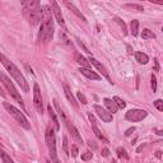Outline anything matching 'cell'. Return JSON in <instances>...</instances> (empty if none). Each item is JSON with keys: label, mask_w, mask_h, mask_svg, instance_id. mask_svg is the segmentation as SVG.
I'll return each instance as SVG.
<instances>
[{"label": "cell", "mask_w": 163, "mask_h": 163, "mask_svg": "<svg viewBox=\"0 0 163 163\" xmlns=\"http://www.w3.org/2000/svg\"><path fill=\"white\" fill-rule=\"evenodd\" d=\"M52 102H54V106H55V108H56V111H57V114H59L60 119L63 120V122L65 124L66 126H69V125H70V120H69V117L66 116L65 112H64V111H63V108L59 106V103H57V101H56V100H54Z\"/></svg>", "instance_id": "obj_13"}, {"label": "cell", "mask_w": 163, "mask_h": 163, "mask_svg": "<svg viewBox=\"0 0 163 163\" xmlns=\"http://www.w3.org/2000/svg\"><path fill=\"white\" fill-rule=\"evenodd\" d=\"M79 71L83 74L84 76H87L89 79H93V80H101V75H98L96 71H93L91 69H85V68H79Z\"/></svg>", "instance_id": "obj_14"}, {"label": "cell", "mask_w": 163, "mask_h": 163, "mask_svg": "<svg viewBox=\"0 0 163 163\" xmlns=\"http://www.w3.org/2000/svg\"><path fill=\"white\" fill-rule=\"evenodd\" d=\"M151 82H152L153 93H156L157 92V78H156V75H154V74H152V76H151Z\"/></svg>", "instance_id": "obj_29"}, {"label": "cell", "mask_w": 163, "mask_h": 163, "mask_svg": "<svg viewBox=\"0 0 163 163\" xmlns=\"http://www.w3.org/2000/svg\"><path fill=\"white\" fill-rule=\"evenodd\" d=\"M51 10L54 12V14H55V18H56L57 20V23L61 25V27L64 28V31H66V27H65V22H64V18H63V14H61V10H60V7H59V4L56 1H51Z\"/></svg>", "instance_id": "obj_9"}, {"label": "cell", "mask_w": 163, "mask_h": 163, "mask_svg": "<svg viewBox=\"0 0 163 163\" xmlns=\"http://www.w3.org/2000/svg\"><path fill=\"white\" fill-rule=\"evenodd\" d=\"M66 127H68V130H69V132L71 134V136L75 139V141H78L79 144H80V143H83V140H82V136L79 135V131L76 130V127H75L74 125H73V124H70V125H69V126H66Z\"/></svg>", "instance_id": "obj_18"}, {"label": "cell", "mask_w": 163, "mask_h": 163, "mask_svg": "<svg viewBox=\"0 0 163 163\" xmlns=\"http://www.w3.org/2000/svg\"><path fill=\"white\" fill-rule=\"evenodd\" d=\"M154 64H156V68H154V70H156V71H159V65H158V59H157V57L154 59Z\"/></svg>", "instance_id": "obj_41"}, {"label": "cell", "mask_w": 163, "mask_h": 163, "mask_svg": "<svg viewBox=\"0 0 163 163\" xmlns=\"http://www.w3.org/2000/svg\"><path fill=\"white\" fill-rule=\"evenodd\" d=\"M135 59L139 64H141V65H145V64H148V61H149L148 55L144 54V52H135Z\"/></svg>", "instance_id": "obj_20"}, {"label": "cell", "mask_w": 163, "mask_h": 163, "mask_svg": "<svg viewBox=\"0 0 163 163\" xmlns=\"http://www.w3.org/2000/svg\"><path fill=\"white\" fill-rule=\"evenodd\" d=\"M74 60L80 65V68H85V69H89V61L84 56H82V54L79 52H74Z\"/></svg>", "instance_id": "obj_15"}, {"label": "cell", "mask_w": 163, "mask_h": 163, "mask_svg": "<svg viewBox=\"0 0 163 163\" xmlns=\"http://www.w3.org/2000/svg\"><path fill=\"white\" fill-rule=\"evenodd\" d=\"M0 82L3 83V85L7 88V91L9 92V94L10 96L14 98V100L18 102V103L20 105V106H24V103H23V100H22V97H20V93L17 91V88L14 87V84H13V82L10 80V78L5 73L4 71H0Z\"/></svg>", "instance_id": "obj_5"}, {"label": "cell", "mask_w": 163, "mask_h": 163, "mask_svg": "<svg viewBox=\"0 0 163 163\" xmlns=\"http://www.w3.org/2000/svg\"><path fill=\"white\" fill-rule=\"evenodd\" d=\"M46 163H51V161H50V159H47V161H46Z\"/></svg>", "instance_id": "obj_46"}, {"label": "cell", "mask_w": 163, "mask_h": 163, "mask_svg": "<svg viewBox=\"0 0 163 163\" xmlns=\"http://www.w3.org/2000/svg\"><path fill=\"white\" fill-rule=\"evenodd\" d=\"M4 108H5L8 112H9V115H12V116L14 117V120H15V121L18 122L23 129H25V130H31V124L28 122V120L25 119V116H24L22 112H20L18 108H17V107H14L13 105H10L9 102H4Z\"/></svg>", "instance_id": "obj_4"}, {"label": "cell", "mask_w": 163, "mask_h": 163, "mask_svg": "<svg viewBox=\"0 0 163 163\" xmlns=\"http://www.w3.org/2000/svg\"><path fill=\"white\" fill-rule=\"evenodd\" d=\"M49 108V115H50V119L52 120V124H54V126H55V130H60V124H59V120L56 117V114H55V111L51 108V105L47 107Z\"/></svg>", "instance_id": "obj_19"}, {"label": "cell", "mask_w": 163, "mask_h": 163, "mask_svg": "<svg viewBox=\"0 0 163 163\" xmlns=\"http://www.w3.org/2000/svg\"><path fill=\"white\" fill-rule=\"evenodd\" d=\"M148 116V112L144 110H139V108H132L129 110L125 114V119L130 122H139L143 121V120Z\"/></svg>", "instance_id": "obj_7"}, {"label": "cell", "mask_w": 163, "mask_h": 163, "mask_svg": "<svg viewBox=\"0 0 163 163\" xmlns=\"http://www.w3.org/2000/svg\"><path fill=\"white\" fill-rule=\"evenodd\" d=\"M45 141L46 147L50 152L51 161H57V154H56V138H55V131L51 126H47L46 134H45Z\"/></svg>", "instance_id": "obj_6"}, {"label": "cell", "mask_w": 163, "mask_h": 163, "mask_svg": "<svg viewBox=\"0 0 163 163\" xmlns=\"http://www.w3.org/2000/svg\"><path fill=\"white\" fill-rule=\"evenodd\" d=\"M92 158H93V153H92V152H87V153L82 154V159L85 161V162H87V161H91Z\"/></svg>", "instance_id": "obj_31"}, {"label": "cell", "mask_w": 163, "mask_h": 163, "mask_svg": "<svg viewBox=\"0 0 163 163\" xmlns=\"http://www.w3.org/2000/svg\"><path fill=\"white\" fill-rule=\"evenodd\" d=\"M103 102H105V106L107 107V110H108V112L112 115V114H116L117 112V106H116V103L112 101V100H110V98H105L103 100Z\"/></svg>", "instance_id": "obj_17"}, {"label": "cell", "mask_w": 163, "mask_h": 163, "mask_svg": "<svg viewBox=\"0 0 163 163\" xmlns=\"http://www.w3.org/2000/svg\"><path fill=\"white\" fill-rule=\"evenodd\" d=\"M89 64H92V65H94V66H96L97 69H98V70H100V71L102 73V75H103L105 78H106L107 80H108L111 84H114V83H112V80H111V78H110V75H108V71L106 70V68H105L103 65H102V64H101L100 61H98V60L93 59V57L91 56V57H89Z\"/></svg>", "instance_id": "obj_11"}, {"label": "cell", "mask_w": 163, "mask_h": 163, "mask_svg": "<svg viewBox=\"0 0 163 163\" xmlns=\"http://www.w3.org/2000/svg\"><path fill=\"white\" fill-rule=\"evenodd\" d=\"M154 106L158 111H163V101L162 100H156L154 101Z\"/></svg>", "instance_id": "obj_33"}, {"label": "cell", "mask_w": 163, "mask_h": 163, "mask_svg": "<svg viewBox=\"0 0 163 163\" xmlns=\"http://www.w3.org/2000/svg\"><path fill=\"white\" fill-rule=\"evenodd\" d=\"M22 10L24 17L28 19L29 24L36 25L40 23L42 19V12H41V4L37 0H27L22 1Z\"/></svg>", "instance_id": "obj_2"}, {"label": "cell", "mask_w": 163, "mask_h": 163, "mask_svg": "<svg viewBox=\"0 0 163 163\" xmlns=\"http://www.w3.org/2000/svg\"><path fill=\"white\" fill-rule=\"evenodd\" d=\"M153 131L156 132L157 135H163V130H161V129H157V127H154V129H153Z\"/></svg>", "instance_id": "obj_40"}, {"label": "cell", "mask_w": 163, "mask_h": 163, "mask_svg": "<svg viewBox=\"0 0 163 163\" xmlns=\"http://www.w3.org/2000/svg\"><path fill=\"white\" fill-rule=\"evenodd\" d=\"M64 85V93H65V96H66V98H68V101L70 102V103L73 105V107L74 108H78V103H76V101H75V97L73 96V93H71V89L69 88V85H68L66 83H64L63 84Z\"/></svg>", "instance_id": "obj_12"}, {"label": "cell", "mask_w": 163, "mask_h": 163, "mask_svg": "<svg viewBox=\"0 0 163 163\" xmlns=\"http://www.w3.org/2000/svg\"><path fill=\"white\" fill-rule=\"evenodd\" d=\"M115 22H116L120 27H121V29H122V33L124 35H127V27H126V24H125V22L121 19V18H119V17H115Z\"/></svg>", "instance_id": "obj_23"}, {"label": "cell", "mask_w": 163, "mask_h": 163, "mask_svg": "<svg viewBox=\"0 0 163 163\" xmlns=\"http://www.w3.org/2000/svg\"><path fill=\"white\" fill-rule=\"evenodd\" d=\"M63 147H64V152L66 153V156H69V141H68V136H64V143H63Z\"/></svg>", "instance_id": "obj_30"}, {"label": "cell", "mask_w": 163, "mask_h": 163, "mask_svg": "<svg viewBox=\"0 0 163 163\" xmlns=\"http://www.w3.org/2000/svg\"><path fill=\"white\" fill-rule=\"evenodd\" d=\"M64 5H65V7L68 8V9H70L73 13H74L75 15H78V18H80L82 20H83V22H87V18H85V17H84L83 14H82V13H80L78 9H76L75 5H74L73 3H70V1H64Z\"/></svg>", "instance_id": "obj_16"}, {"label": "cell", "mask_w": 163, "mask_h": 163, "mask_svg": "<svg viewBox=\"0 0 163 163\" xmlns=\"http://www.w3.org/2000/svg\"><path fill=\"white\" fill-rule=\"evenodd\" d=\"M41 12H42V19H41L42 22L40 32H38V42L40 44H47L54 36V22H52V17H51L50 5H42Z\"/></svg>", "instance_id": "obj_1"}, {"label": "cell", "mask_w": 163, "mask_h": 163, "mask_svg": "<svg viewBox=\"0 0 163 163\" xmlns=\"http://www.w3.org/2000/svg\"><path fill=\"white\" fill-rule=\"evenodd\" d=\"M125 8H127V9H134L136 12H143L144 10V8L139 5V4H126Z\"/></svg>", "instance_id": "obj_27"}, {"label": "cell", "mask_w": 163, "mask_h": 163, "mask_svg": "<svg viewBox=\"0 0 163 163\" xmlns=\"http://www.w3.org/2000/svg\"><path fill=\"white\" fill-rule=\"evenodd\" d=\"M1 147H3V144H1V143H0V148H1Z\"/></svg>", "instance_id": "obj_47"}, {"label": "cell", "mask_w": 163, "mask_h": 163, "mask_svg": "<svg viewBox=\"0 0 163 163\" xmlns=\"http://www.w3.org/2000/svg\"><path fill=\"white\" fill-rule=\"evenodd\" d=\"M134 131H135V126H131V127H129L127 130L125 131V136H130V135H131Z\"/></svg>", "instance_id": "obj_36"}, {"label": "cell", "mask_w": 163, "mask_h": 163, "mask_svg": "<svg viewBox=\"0 0 163 163\" xmlns=\"http://www.w3.org/2000/svg\"><path fill=\"white\" fill-rule=\"evenodd\" d=\"M156 157L158 158V159H161V158H162V152L161 151H157L156 152Z\"/></svg>", "instance_id": "obj_43"}, {"label": "cell", "mask_w": 163, "mask_h": 163, "mask_svg": "<svg viewBox=\"0 0 163 163\" xmlns=\"http://www.w3.org/2000/svg\"><path fill=\"white\" fill-rule=\"evenodd\" d=\"M108 154H110V151L107 148L102 149V156H103V157H108Z\"/></svg>", "instance_id": "obj_39"}, {"label": "cell", "mask_w": 163, "mask_h": 163, "mask_svg": "<svg viewBox=\"0 0 163 163\" xmlns=\"http://www.w3.org/2000/svg\"><path fill=\"white\" fill-rule=\"evenodd\" d=\"M76 41H78V44H79V46L82 47V49H83L84 51H85V52H88V54H91V51H89L88 49H87V47H85L84 45H83V42H82V41H79V40H76Z\"/></svg>", "instance_id": "obj_37"}, {"label": "cell", "mask_w": 163, "mask_h": 163, "mask_svg": "<svg viewBox=\"0 0 163 163\" xmlns=\"http://www.w3.org/2000/svg\"><path fill=\"white\" fill-rule=\"evenodd\" d=\"M145 147H147V144H145V143H143L141 145H139V147H138V149H136V153H140V152L143 151V149H144Z\"/></svg>", "instance_id": "obj_38"}, {"label": "cell", "mask_w": 163, "mask_h": 163, "mask_svg": "<svg viewBox=\"0 0 163 163\" xmlns=\"http://www.w3.org/2000/svg\"><path fill=\"white\" fill-rule=\"evenodd\" d=\"M33 103H35V107L38 114H44V102H42L41 89L37 83H35V85H33Z\"/></svg>", "instance_id": "obj_8"}, {"label": "cell", "mask_w": 163, "mask_h": 163, "mask_svg": "<svg viewBox=\"0 0 163 163\" xmlns=\"http://www.w3.org/2000/svg\"><path fill=\"white\" fill-rule=\"evenodd\" d=\"M116 152H117V157L119 158H121V159H122V158H124V159H129V156L126 154V151L124 148H117Z\"/></svg>", "instance_id": "obj_28"}, {"label": "cell", "mask_w": 163, "mask_h": 163, "mask_svg": "<svg viewBox=\"0 0 163 163\" xmlns=\"http://www.w3.org/2000/svg\"><path fill=\"white\" fill-rule=\"evenodd\" d=\"M78 153H79L78 147H76L75 144H73L71 145V154H73V157H78Z\"/></svg>", "instance_id": "obj_34"}, {"label": "cell", "mask_w": 163, "mask_h": 163, "mask_svg": "<svg viewBox=\"0 0 163 163\" xmlns=\"http://www.w3.org/2000/svg\"><path fill=\"white\" fill-rule=\"evenodd\" d=\"M88 119H89V121H91L92 125H97V121H96V117L93 116V115L91 112H88Z\"/></svg>", "instance_id": "obj_35"}, {"label": "cell", "mask_w": 163, "mask_h": 163, "mask_svg": "<svg viewBox=\"0 0 163 163\" xmlns=\"http://www.w3.org/2000/svg\"><path fill=\"white\" fill-rule=\"evenodd\" d=\"M115 103H116V106H117V108H125L126 107V103H125V101L124 100H121L120 97H114V100H112Z\"/></svg>", "instance_id": "obj_26"}, {"label": "cell", "mask_w": 163, "mask_h": 163, "mask_svg": "<svg viewBox=\"0 0 163 163\" xmlns=\"http://www.w3.org/2000/svg\"><path fill=\"white\" fill-rule=\"evenodd\" d=\"M126 50H127V52L130 54V55H132V54H134V50L131 49V46H130V45H126Z\"/></svg>", "instance_id": "obj_42"}, {"label": "cell", "mask_w": 163, "mask_h": 163, "mask_svg": "<svg viewBox=\"0 0 163 163\" xmlns=\"http://www.w3.org/2000/svg\"><path fill=\"white\" fill-rule=\"evenodd\" d=\"M130 29H131V35L136 37L139 35V20L136 19H132L130 22Z\"/></svg>", "instance_id": "obj_22"}, {"label": "cell", "mask_w": 163, "mask_h": 163, "mask_svg": "<svg viewBox=\"0 0 163 163\" xmlns=\"http://www.w3.org/2000/svg\"><path fill=\"white\" fill-rule=\"evenodd\" d=\"M0 96L5 97V93H4V91H3V88H1V87H0Z\"/></svg>", "instance_id": "obj_44"}, {"label": "cell", "mask_w": 163, "mask_h": 163, "mask_svg": "<svg viewBox=\"0 0 163 163\" xmlns=\"http://www.w3.org/2000/svg\"><path fill=\"white\" fill-rule=\"evenodd\" d=\"M76 97H78V100L82 102L83 105H87L88 103V101H87V98H85V96L82 92H78V94H76Z\"/></svg>", "instance_id": "obj_32"}, {"label": "cell", "mask_w": 163, "mask_h": 163, "mask_svg": "<svg viewBox=\"0 0 163 163\" xmlns=\"http://www.w3.org/2000/svg\"><path fill=\"white\" fill-rule=\"evenodd\" d=\"M94 111L97 112L98 117H100L103 122H112V115H111L107 110H105L103 107L96 105V106H94Z\"/></svg>", "instance_id": "obj_10"}, {"label": "cell", "mask_w": 163, "mask_h": 163, "mask_svg": "<svg viewBox=\"0 0 163 163\" xmlns=\"http://www.w3.org/2000/svg\"><path fill=\"white\" fill-rule=\"evenodd\" d=\"M0 63H1L3 66L9 71V74H10V76H13V79L19 84L20 89H23L24 92H29V87H28L27 80L24 79V76H23L22 73H20V70L14 65V63L10 61L4 54H0Z\"/></svg>", "instance_id": "obj_3"}, {"label": "cell", "mask_w": 163, "mask_h": 163, "mask_svg": "<svg viewBox=\"0 0 163 163\" xmlns=\"http://www.w3.org/2000/svg\"><path fill=\"white\" fill-rule=\"evenodd\" d=\"M92 129H93V132H94V135H96L97 139H100L101 141H103V143H108V139H107L106 136L102 134L101 130L97 127V125H92Z\"/></svg>", "instance_id": "obj_21"}, {"label": "cell", "mask_w": 163, "mask_h": 163, "mask_svg": "<svg viewBox=\"0 0 163 163\" xmlns=\"http://www.w3.org/2000/svg\"><path fill=\"white\" fill-rule=\"evenodd\" d=\"M136 88H139V75H136Z\"/></svg>", "instance_id": "obj_45"}, {"label": "cell", "mask_w": 163, "mask_h": 163, "mask_svg": "<svg viewBox=\"0 0 163 163\" xmlns=\"http://www.w3.org/2000/svg\"><path fill=\"white\" fill-rule=\"evenodd\" d=\"M141 38H143V40H148V38H156V35H154L153 31H151V29H143V32H141Z\"/></svg>", "instance_id": "obj_24"}, {"label": "cell", "mask_w": 163, "mask_h": 163, "mask_svg": "<svg viewBox=\"0 0 163 163\" xmlns=\"http://www.w3.org/2000/svg\"><path fill=\"white\" fill-rule=\"evenodd\" d=\"M0 157H1V159H3V163H14V161L10 158V156H8L3 149H0Z\"/></svg>", "instance_id": "obj_25"}]
</instances>
